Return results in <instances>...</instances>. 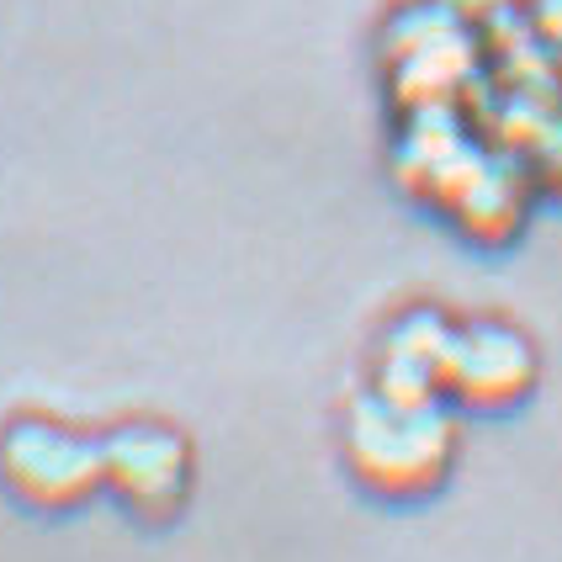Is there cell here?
I'll use <instances>...</instances> for the list:
<instances>
[{"label":"cell","mask_w":562,"mask_h":562,"mask_svg":"<svg viewBox=\"0 0 562 562\" xmlns=\"http://www.w3.org/2000/svg\"><path fill=\"white\" fill-rule=\"evenodd\" d=\"M191 440L176 425L123 419L101 436V494H112L133 520H176L191 499Z\"/></svg>","instance_id":"cell-4"},{"label":"cell","mask_w":562,"mask_h":562,"mask_svg":"<svg viewBox=\"0 0 562 562\" xmlns=\"http://www.w3.org/2000/svg\"><path fill=\"white\" fill-rule=\"evenodd\" d=\"M541 356L520 324L462 318L446 367V404L457 414H509L536 393Z\"/></svg>","instance_id":"cell-5"},{"label":"cell","mask_w":562,"mask_h":562,"mask_svg":"<svg viewBox=\"0 0 562 562\" xmlns=\"http://www.w3.org/2000/svg\"><path fill=\"white\" fill-rule=\"evenodd\" d=\"M382 69L398 117L425 106H457L462 91L483 75V37L446 0L404 5L382 32Z\"/></svg>","instance_id":"cell-2"},{"label":"cell","mask_w":562,"mask_h":562,"mask_svg":"<svg viewBox=\"0 0 562 562\" xmlns=\"http://www.w3.org/2000/svg\"><path fill=\"white\" fill-rule=\"evenodd\" d=\"M462 419L446 404H398L376 387H361L340 419V457L350 477L387 504L430 499L457 468Z\"/></svg>","instance_id":"cell-1"},{"label":"cell","mask_w":562,"mask_h":562,"mask_svg":"<svg viewBox=\"0 0 562 562\" xmlns=\"http://www.w3.org/2000/svg\"><path fill=\"white\" fill-rule=\"evenodd\" d=\"M531 27H536V37H541V48L562 64V0H536Z\"/></svg>","instance_id":"cell-7"},{"label":"cell","mask_w":562,"mask_h":562,"mask_svg":"<svg viewBox=\"0 0 562 562\" xmlns=\"http://www.w3.org/2000/svg\"><path fill=\"white\" fill-rule=\"evenodd\" d=\"M451 340H457V318L440 308H404L372 350V382L376 393L398 398V404H440L446 398V367H451Z\"/></svg>","instance_id":"cell-6"},{"label":"cell","mask_w":562,"mask_h":562,"mask_svg":"<svg viewBox=\"0 0 562 562\" xmlns=\"http://www.w3.org/2000/svg\"><path fill=\"white\" fill-rule=\"evenodd\" d=\"M0 483L27 509H80L101 494V436L48 414H22L0 430Z\"/></svg>","instance_id":"cell-3"}]
</instances>
